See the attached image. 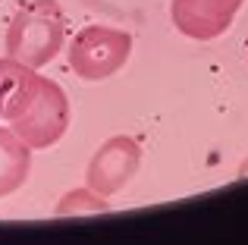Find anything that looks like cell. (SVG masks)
Listing matches in <instances>:
<instances>
[{"instance_id": "cell-1", "label": "cell", "mask_w": 248, "mask_h": 245, "mask_svg": "<svg viewBox=\"0 0 248 245\" xmlns=\"http://www.w3.org/2000/svg\"><path fill=\"white\" fill-rule=\"evenodd\" d=\"M66 41V16L57 0H31L6 29V57L25 66H47Z\"/></svg>"}, {"instance_id": "cell-2", "label": "cell", "mask_w": 248, "mask_h": 245, "mask_svg": "<svg viewBox=\"0 0 248 245\" xmlns=\"http://www.w3.org/2000/svg\"><path fill=\"white\" fill-rule=\"evenodd\" d=\"M132 54V35L110 25H85L69 41V69L85 82L116 76Z\"/></svg>"}, {"instance_id": "cell-3", "label": "cell", "mask_w": 248, "mask_h": 245, "mask_svg": "<svg viewBox=\"0 0 248 245\" xmlns=\"http://www.w3.org/2000/svg\"><path fill=\"white\" fill-rule=\"evenodd\" d=\"M13 132L31 148H50L63 138V132L69 129V98L57 82L44 79L41 92H38L35 104L22 113L16 122H10Z\"/></svg>"}, {"instance_id": "cell-4", "label": "cell", "mask_w": 248, "mask_h": 245, "mask_svg": "<svg viewBox=\"0 0 248 245\" xmlns=\"http://www.w3.org/2000/svg\"><path fill=\"white\" fill-rule=\"evenodd\" d=\"M139 164H141L139 141L129 138V135H113V138H107L94 151L88 170H85L88 189H94L97 195H104V198L116 195V192L139 173Z\"/></svg>"}, {"instance_id": "cell-5", "label": "cell", "mask_w": 248, "mask_h": 245, "mask_svg": "<svg viewBox=\"0 0 248 245\" xmlns=\"http://www.w3.org/2000/svg\"><path fill=\"white\" fill-rule=\"evenodd\" d=\"M239 6H242V0H173L170 16L186 38L214 41L232 25Z\"/></svg>"}, {"instance_id": "cell-6", "label": "cell", "mask_w": 248, "mask_h": 245, "mask_svg": "<svg viewBox=\"0 0 248 245\" xmlns=\"http://www.w3.org/2000/svg\"><path fill=\"white\" fill-rule=\"evenodd\" d=\"M44 85V76H38V69L25 66L19 60H0V120L16 122L35 104L38 92Z\"/></svg>"}, {"instance_id": "cell-7", "label": "cell", "mask_w": 248, "mask_h": 245, "mask_svg": "<svg viewBox=\"0 0 248 245\" xmlns=\"http://www.w3.org/2000/svg\"><path fill=\"white\" fill-rule=\"evenodd\" d=\"M29 173H31V148L13 129L0 126V198L22 189Z\"/></svg>"}, {"instance_id": "cell-8", "label": "cell", "mask_w": 248, "mask_h": 245, "mask_svg": "<svg viewBox=\"0 0 248 245\" xmlns=\"http://www.w3.org/2000/svg\"><path fill=\"white\" fill-rule=\"evenodd\" d=\"M107 198L97 195L94 189H73L60 198V204L54 208L57 217H79V214H97V211H107Z\"/></svg>"}]
</instances>
